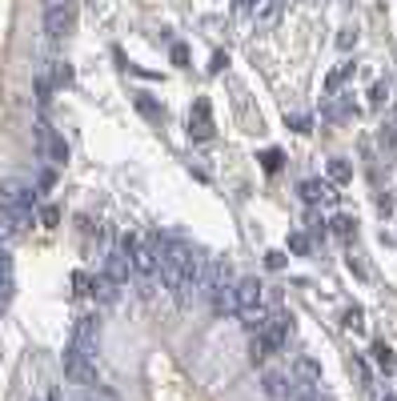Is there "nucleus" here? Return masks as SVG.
Returning a JSON list of instances; mask_svg holds the SVG:
<instances>
[{
	"label": "nucleus",
	"mask_w": 397,
	"mask_h": 401,
	"mask_svg": "<svg viewBox=\"0 0 397 401\" xmlns=\"http://www.w3.org/2000/svg\"><path fill=\"white\" fill-rule=\"evenodd\" d=\"M36 149H41L44 161H53V165H60V161H69V145H65V137H57V129L53 125H36Z\"/></svg>",
	"instance_id": "20e7f679"
},
{
	"label": "nucleus",
	"mask_w": 397,
	"mask_h": 401,
	"mask_svg": "<svg viewBox=\"0 0 397 401\" xmlns=\"http://www.w3.org/2000/svg\"><path fill=\"white\" fill-rule=\"evenodd\" d=\"M88 293H97L100 301H113V297H116V281H113L109 273H105V277H93V289H88Z\"/></svg>",
	"instance_id": "dca6fc26"
},
{
	"label": "nucleus",
	"mask_w": 397,
	"mask_h": 401,
	"mask_svg": "<svg viewBox=\"0 0 397 401\" xmlns=\"http://www.w3.org/2000/svg\"><path fill=\"white\" fill-rule=\"evenodd\" d=\"M261 161H265V169H269V173H277V169H281V152H277V149H269L265 157H261Z\"/></svg>",
	"instance_id": "cd10ccee"
},
{
	"label": "nucleus",
	"mask_w": 397,
	"mask_h": 401,
	"mask_svg": "<svg viewBox=\"0 0 397 401\" xmlns=\"http://www.w3.org/2000/svg\"><path fill=\"white\" fill-rule=\"evenodd\" d=\"M44 32H48L53 41H65L72 32V4L69 8H44Z\"/></svg>",
	"instance_id": "423d86ee"
},
{
	"label": "nucleus",
	"mask_w": 397,
	"mask_h": 401,
	"mask_svg": "<svg viewBox=\"0 0 397 401\" xmlns=\"http://www.w3.org/2000/svg\"><path fill=\"white\" fill-rule=\"evenodd\" d=\"M385 97H389V84H373V97H369V100H373V105H382Z\"/></svg>",
	"instance_id": "7c9ffc66"
},
{
	"label": "nucleus",
	"mask_w": 397,
	"mask_h": 401,
	"mask_svg": "<svg viewBox=\"0 0 397 401\" xmlns=\"http://www.w3.org/2000/svg\"><path fill=\"white\" fill-rule=\"evenodd\" d=\"M53 81H57V84H69L72 81V69L65 65V60H57V65H53Z\"/></svg>",
	"instance_id": "5701e85b"
},
{
	"label": "nucleus",
	"mask_w": 397,
	"mask_h": 401,
	"mask_svg": "<svg viewBox=\"0 0 397 401\" xmlns=\"http://www.w3.org/2000/svg\"><path fill=\"white\" fill-rule=\"evenodd\" d=\"M285 265V253H269V269H281Z\"/></svg>",
	"instance_id": "c9c22d12"
},
{
	"label": "nucleus",
	"mask_w": 397,
	"mask_h": 401,
	"mask_svg": "<svg viewBox=\"0 0 397 401\" xmlns=\"http://www.w3.org/2000/svg\"><path fill=\"white\" fill-rule=\"evenodd\" d=\"M301 197H305L309 205H317V201H325V197H333V189H329L325 180H305V185H301Z\"/></svg>",
	"instance_id": "2eb2a0df"
},
{
	"label": "nucleus",
	"mask_w": 397,
	"mask_h": 401,
	"mask_svg": "<svg viewBox=\"0 0 397 401\" xmlns=\"http://www.w3.org/2000/svg\"><path fill=\"white\" fill-rule=\"evenodd\" d=\"M337 44H341V48H354V44H357V32H354V28H341Z\"/></svg>",
	"instance_id": "c756f323"
},
{
	"label": "nucleus",
	"mask_w": 397,
	"mask_h": 401,
	"mask_svg": "<svg viewBox=\"0 0 397 401\" xmlns=\"http://www.w3.org/2000/svg\"><path fill=\"white\" fill-rule=\"evenodd\" d=\"M173 65H177V69H189V48H184V44H173Z\"/></svg>",
	"instance_id": "b1692460"
},
{
	"label": "nucleus",
	"mask_w": 397,
	"mask_h": 401,
	"mask_svg": "<svg viewBox=\"0 0 397 401\" xmlns=\"http://www.w3.org/2000/svg\"><path fill=\"white\" fill-rule=\"evenodd\" d=\"M97 341H100V321L97 317H81L76 325H72V349L97 357Z\"/></svg>",
	"instance_id": "39448f33"
},
{
	"label": "nucleus",
	"mask_w": 397,
	"mask_h": 401,
	"mask_svg": "<svg viewBox=\"0 0 397 401\" xmlns=\"http://www.w3.org/2000/svg\"><path fill=\"white\" fill-rule=\"evenodd\" d=\"M241 321L249 333H265V325H269V309L265 305H253V309H241Z\"/></svg>",
	"instance_id": "9d476101"
},
{
	"label": "nucleus",
	"mask_w": 397,
	"mask_h": 401,
	"mask_svg": "<svg viewBox=\"0 0 397 401\" xmlns=\"http://www.w3.org/2000/svg\"><path fill=\"white\" fill-rule=\"evenodd\" d=\"M345 112H349V100L333 97V100L325 105V109H321V117H325V121H345Z\"/></svg>",
	"instance_id": "6ab92c4d"
},
{
	"label": "nucleus",
	"mask_w": 397,
	"mask_h": 401,
	"mask_svg": "<svg viewBox=\"0 0 397 401\" xmlns=\"http://www.w3.org/2000/svg\"><path fill=\"white\" fill-rule=\"evenodd\" d=\"M297 386H321V365L313 357H301L297 361V377H293Z\"/></svg>",
	"instance_id": "9b49d317"
},
{
	"label": "nucleus",
	"mask_w": 397,
	"mask_h": 401,
	"mask_svg": "<svg viewBox=\"0 0 397 401\" xmlns=\"http://www.w3.org/2000/svg\"><path fill=\"white\" fill-rule=\"evenodd\" d=\"M265 393H269V397H293V393H297V381H293V377H281V374H269L265 377Z\"/></svg>",
	"instance_id": "1a4fd4ad"
},
{
	"label": "nucleus",
	"mask_w": 397,
	"mask_h": 401,
	"mask_svg": "<svg viewBox=\"0 0 397 401\" xmlns=\"http://www.w3.org/2000/svg\"><path fill=\"white\" fill-rule=\"evenodd\" d=\"M382 401H397V397H393V393H385V397H382Z\"/></svg>",
	"instance_id": "4c0bfd02"
},
{
	"label": "nucleus",
	"mask_w": 397,
	"mask_h": 401,
	"mask_svg": "<svg viewBox=\"0 0 397 401\" xmlns=\"http://www.w3.org/2000/svg\"><path fill=\"white\" fill-rule=\"evenodd\" d=\"M41 221H44V225H57V221H60V213H57V209H44Z\"/></svg>",
	"instance_id": "72a5a7b5"
},
{
	"label": "nucleus",
	"mask_w": 397,
	"mask_h": 401,
	"mask_svg": "<svg viewBox=\"0 0 397 401\" xmlns=\"http://www.w3.org/2000/svg\"><path fill=\"white\" fill-rule=\"evenodd\" d=\"M261 297H265V285H261L257 277H245V281H237V313H241V309H253V305H261Z\"/></svg>",
	"instance_id": "6e6552de"
},
{
	"label": "nucleus",
	"mask_w": 397,
	"mask_h": 401,
	"mask_svg": "<svg viewBox=\"0 0 397 401\" xmlns=\"http://www.w3.org/2000/svg\"><path fill=\"white\" fill-rule=\"evenodd\" d=\"M289 125H293V133H309V117H305V112H293Z\"/></svg>",
	"instance_id": "bb28decb"
},
{
	"label": "nucleus",
	"mask_w": 397,
	"mask_h": 401,
	"mask_svg": "<svg viewBox=\"0 0 397 401\" xmlns=\"http://www.w3.org/2000/svg\"><path fill=\"white\" fill-rule=\"evenodd\" d=\"M25 233V225L16 221L8 209H0V245H8V241H16V237Z\"/></svg>",
	"instance_id": "f8f14e48"
},
{
	"label": "nucleus",
	"mask_w": 397,
	"mask_h": 401,
	"mask_svg": "<svg viewBox=\"0 0 397 401\" xmlns=\"http://www.w3.org/2000/svg\"><path fill=\"white\" fill-rule=\"evenodd\" d=\"M161 237L149 233L144 241H137V249H133V273H141V277H153L156 273V265H161Z\"/></svg>",
	"instance_id": "f03ea898"
},
{
	"label": "nucleus",
	"mask_w": 397,
	"mask_h": 401,
	"mask_svg": "<svg viewBox=\"0 0 397 401\" xmlns=\"http://www.w3.org/2000/svg\"><path fill=\"white\" fill-rule=\"evenodd\" d=\"M233 8L237 13H253V0H233Z\"/></svg>",
	"instance_id": "f704fd0d"
},
{
	"label": "nucleus",
	"mask_w": 397,
	"mask_h": 401,
	"mask_svg": "<svg viewBox=\"0 0 397 401\" xmlns=\"http://www.w3.org/2000/svg\"><path fill=\"white\" fill-rule=\"evenodd\" d=\"M128 273H133V257H125V253L116 249L113 257H109V277L121 285V281H128Z\"/></svg>",
	"instance_id": "ddd939ff"
},
{
	"label": "nucleus",
	"mask_w": 397,
	"mask_h": 401,
	"mask_svg": "<svg viewBox=\"0 0 397 401\" xmlns=\"http://www.w3.org/2000/svg\"><path fill=\"white\" fill-rule=\"evenodd\" d=\"M333 233H341V237H354V217H337V221H333Z\"/></svg>",
	"instance_id": "a878e982"
},
{
	"label": "nucleus",
	"mask_w": 397,
	"mask_h": 401,
	"mask_svg": "<svg viewBox=\"0 0 397 401\" xmlns=\"http://www.w3.org/2000/svg\"><path fill=\"white\" fill-rule=\"evenodd\" d=\"M225 65H229V56H225V53H217V56H213V65H209V72H221Z\"/></svg>",
	"instance_id": "473e14b6"
},
{
	"label": "nucleus",
	"mask_w": 397,
	"mask_h": 401,
	"mask_svg": "<svg viewBox=\"0 0 397 401\" xmlns=\"http://www.w3.org/2000/svg\"><path fill=\"white\" fill-rule=\"evenodd\" d=\"M0 209H8L16 221L29 229L32 225V189L29 185H20V180H0Z\"/></svg>",
	"instance_id": "f257e3e1"
},
{
	"label": "nucleus",
	"mask_w": 397,
	"mask_h": 401,
	"mask_svg": "<svg viewBox=\"0 0 397 401\" xmlns=\"http://www.w3.org/2000/svg\"><path fill=\"white\" fill-rule=\"evenodd\" d=\"M349 72H354V65H341V69H333V72L325 77V88H329V93H337V88H341V81H345Z\"/></svg>",
	"instance_id": "4be33fe9"
},
{
	"label": "nucleus",
	"mask_w": 397,
	"mask_h": 401,
	"mask_svg": "<svg viewBox=\"0 0 397 401\" xmlns=\"http://www.w3.org/2000/svg\"><path fill=\"white\" fill-rule=\"evenodd\" d=\"M349 177H354V165H349V161H341V157H333V161H329V180L345 185Z\"/></svg>",
	"instance_id": "a211bd4d"
},
{
	"label": "nucleus",
	"mask_w": 397,
	"mask_h": 401,
	"mask_svg": "<svg viewBox=\"0 0 397 401\" xmlns=\"http://www.w3.org/2000/svg\"><path fill=\"white\" fill-rule=\"evenodd\" d=\"M373 361H377V369H382V374H393V369H397V353L385 346V341L373 346Z\"/></svg>",
	"instance_id": "4468645a"
},
{
	"label": "nucleus",
	"mask_w": 397,
	"mask_h": 401,
	"mask_svg": "<svg viewBox=\"0 0 397 401\" xmlns=\"http://www.w3.org/2000/svg\"><path fill=\"white\" fill-rule=\"evenodd\" d=\"M65 377H69L72 386H97V365H93L88 353L69 346V353H65Z\"/></svg>",
	"instance_id": "7ed1b4c3"
},
{
	"label": "nucleus",
	"mask_w": 397,
	"mask_h": 401,
	"mask_svg": "<svg viewBox=\"0 0 397 401\" xmlns=\"http://www.w3.org/2000/svg\"><path fill=\"white\" fill-rule=\"evenodd\" d=\"M273 353V341L265 337V333H253V341H249V357L253 361H265Z\"/></svg>",
	"instance_id": "f3484780"
},
{
	"label": "nucleus",
	"mask_w": 397,
	"mask_h": 401,
	"mask_svg": "<svg viewBox=\"0 0 397 401\" xmlns=\"http://www.w3.org/2000/svg\"><path fill=\"white\" fill-rule=\"evenodd\" d=\"M137 109H141V117H149V121H161V105H156L149 93H141V97H137Z\"/></svg>",
	"instance_id": "aec40b11"
},
{
	"label": "nucleus",
	"mask_w": 397,
	"mask_h": 401,
	"mask_svg": "<svg viewBox=\"0 0 397 401\" xmlns=\"http://www.w3.org/2000/svg\"><path fill=\"white\" fill-rule=\"evenodd\" d=\"M72 0H44V8H69Z\"/></svg>",
	"instance_id": "e433bc0d"
},
{
	"label": "nucleus",
	"mask_w": 397,
	"mask_h": 401,
	"mask_svg": "<svg viewBox=\"0 0 397 401\" xmlns=\"http://www.w3.org/2000/svg\"><path fill=\"white\" fill-rule=\"evenodd\" d=\"M289 249H293V253H309V237L293 233V237H289Z\"/></svg>",
	"instance_id": "393cba45"
},
{
	"label": "nucleus",
	"mask_w": 397,
	"mask_h": 401,
	"mask_svg": "<svg viewBox=\"0 0 397 401\" xmlns=\"http://www.w3.org/2000/svg\"><path fill=\"white\" fill-rule=\"evenodd\" d=\"M281 8H285L281 0H269V4L261 8V25H265V28H273L277 20H281Z\"/></svg>",
	"instance_id": "412c9836"
},
{
	"label": "nucleus",
	"mask_w": 397,
	"mask_h": 401,
	"mask_svg": "<svg viewBox=\"0 0 397 401\" xmlns=\"http://www.w3.org/2000/svg\"><path fill=\"white\" fill-rule=\"evenodd\" d=\"M189 133L197 140H209L213 137V112H209V100H197L193 112H189Z\"/></svg>",
	"instance_id": "0eeeda50"
},
{
	"label": "nucleus",
	"mask_w": 397,
	"mask_h": 401,
	"mask_svg": "<svg viewBox=\"0 0 397 401\" xmlns=\"http://www.w3.org/2000/svg\"><path fill=\"white\" fill-rule=\"evenodd\" d=\"M48 93H53V84H48V77H41V81H36V100L48 105Z\"/></svg>",
	"instance_id": "c85d7f7f"
},
{
	"label": "nucleus",
	"mask_w": 397,
	"mask_h": 401,
	"mask_svg": "<svg viewBox=\"0 0 397 401\" xmlns=\"http://www.w3.org/2000/svg\"><path fill=\"white\" fill-rule=\"evenodd\" d=\"M345 325H349V329H361V309H349V313H345Z\"/></svg>",
	"instance_id": "2f4dec72"
}]
</instances>
